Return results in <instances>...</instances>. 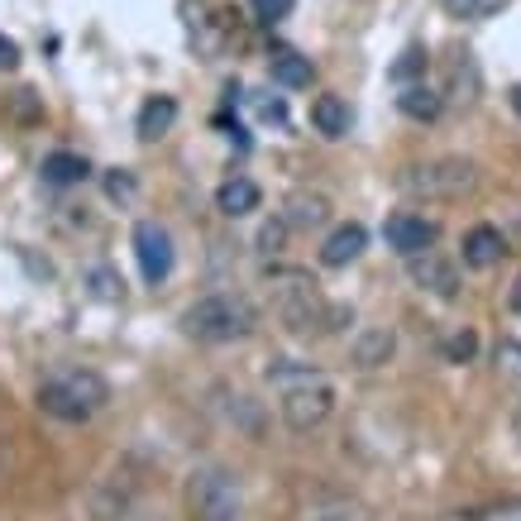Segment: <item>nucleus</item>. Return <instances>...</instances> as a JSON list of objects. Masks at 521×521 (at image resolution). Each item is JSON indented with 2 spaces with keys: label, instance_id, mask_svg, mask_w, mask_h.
Wrapping results in <instances>:
<instances>
[{
  "label": "nucleus",
  "instance_id": "nucleus-1",
  "mask_svg": "<svg viewBox=\"0 0 521 521\" xmlns=\"http://www.w3.org/2000/svg\"><path fill=\"white\" fill-rule=\"evenodd\" d=\"M259 326V306L249 302L244 292H211L182 311V330L201 340V345H230V340H244Z\"/></svg>",
  "mask_w": 521,
  "mask_h": 521
},
{
  "label": "nucleus",
  "instance_id": "nucleus-2",
  "mask_svg": "<svg viewBox=\"0 0 521 521\" xmlns=\"http://www.w3.org/2000/svg\"><path fill=\"white\" fill-rule=\"evenodd\" d=\"M106 402H110L106 378L91 369H72V373H63V378H53V383L39 388V407H44L48 416H58V421H87V416H96Z\"/></svg>",
  "mask_w": 521,
  "mask_h": 521
},
{
  "label": "nucleus",
  "instance_id": "nucleus-3",
  "mask_svg": "<svg viewBox=\"0 0 521 521\" xmlns=\"http://www.w3.org/2000/svg\"><path fill=\"white\" fill-rule=\"evenodd\" d=\"M278 316H283L287 330L311 335V330H321L326 321H340L345 311H330V306L321 302L316 283H306V278H287V283L278 287Z\"/></svg>",
  "mask_w": 521,
  "mask_h": 521
},
{
  "label": "nucleus",
  "instance_id": "nucleus-4",
  "mask_svg": "<svg viewBox=\"0 0 521 521\" xmlns=\"http://www.w3.org/2000/svg\"><path fill=\"white\" fill-rule=\"evenodd\" d=\"M192 512L196 521H239L244 517V502H239V483L225 469H201L192 474Z\"/></svg>",
  "mask_w": 521,
  "mask_h": 521
},
{
  "label": "nucleus",
  "instance_id": "nucleus-5",
  "mask_svg": "<svg viewBox=\"0 0 521 521\" xmlns=\"http://www.w3.org/2000/svg\"><path fill=\"white\" fill-rule=\"evenodd\" d=\"M335 407V392L321 373H306V378H292L283 388V421L292 431H311V426H321Z\"/></svg>",
  "mask_w": 521,
  "mask_h": 521
},
{
  "label": "nucleus",
  "instance_id": "nucleus-6",
  "mask_svg": "<svg viewBox=\"0 0 521 521\" xmlns=\"http://www.w3.org/2000/svg\"><path fill=\"white\" fill-rule=\"evenodd\" d=\"M474 182V163H464V158H440V163H421L402 173V187L416 196H464L474 192Z\"/></svg>",
  "mask_w": 521,
  "mask_h": 521
},
{
  "label": "nucleus",
  "instance_id": "nucleus-7",
  "mask_svg": "<svg viewBox=\"0 0 521 521\" xmlns=\"http://www.w3.org/2000/svg\"><path fill=\"white\" fill-rule=\"evenodd\" d=\"M134 259H139V273L149 283H163L173 273V239H168V230L153 225V220H139L134 225Z\"/></svg>",
  "mask_w": 521,
  "mask_h": 521
},
{
  "label": "nucleus",
  "instance_id": "nucleus-8",
  "mask_svg": "<svg viewBox=\"0 0 521 521\" xmlns=\"http://www.w3.org/2000/svg\"><path fill=\"white\" fill-rule=\"evenodd\" d=\"M383 239H388L397 254H426L435 244V220H426V216H412V211H402V216H392L388 225H383Z\"/></svg>",
  "mask_w": 521,
  "mask_h": 521
},
{
  "label": "nucleus",
  "instance_id": "nucleus-9",
  "mask_svg": "<svg viewBox=\"0 0 521 521\" xmlns=\"http://www.w3.org/2000/svg\"><path fill=\"white\" fill-rule=\"evenodd\" d=\"M364 244H369L364 225H340V230L321 244V263H326V268H345V263H354L364 254Z\"/></svg>",
  "mask_w": 521,
  "mask_h": 521
},
{
  "label": "nucleus",
  "instance_id": "nucleus-10",
  "mask_svg": "<svg viewBox=\"0 0 521 521\" xmlns=\"http://www.w3.org/2000/svg\"><path fill=\"white\" fill-rule=\"evenodd\" d=\"M412 278H416L421 287L440 292V297H455V287H459L455 268H450L445 259H435L431 249H426V254H412Z\"/></svg>",
  "mask_w": 521,
  "mask_h": 521
},
{
  "label": "nucleus",
  "instance_id": "nucleus-11",
  "mask_svg": "<svg viewBox=\"0 0 521 521\" xmlns=\"http://www.w3.org/2000/svg\"><path fill=\"white\" fill-rule=\"evenodd\" d=\"M502 230H493V225H474L469 235H464V263L469 268H493V263L502 259Z\"/></svg>",
  "mask_w": 521,
  "mask_h": 521
},
{
  "label": "nucleus",
  "instance_id": "nucleus-12",
  "mask_svg": "<svg viewBox=\"0 0 521 521\" xmlns=\"http://www.w3.org/2000/svg\"><path fill=\"white\" fill-rule=\"evenodd\" d=\"M259 201H263L259 182H249V177H230L216 192V206L225 216H249V211H259Z\"/></svg>",
  "mask_w": 521,
  "mask_h": 521
},
{
  "label": "nucleus",
  "instance_id": "nucleus-13",
  "mask_svg": "<svg viewBox=\"0 0 521 521\" xmlns=\"http://www.w3.org/2000/svg\"><path fill=\"white\" fill-rule=\"evenodd\" d=\"M311 125L326 134V139H340L349 134V106L340 96H316V106H311Z\"/></svg>",
  "mask_w": 521,
  "mask_h": 521
},
{
  "label": "nucleus",
  "instance_id": "nucleus-14",
  "mask_svg": "<svg viewBox=\"0 0 521 521\" xmlns=\"http://www.w3.org/2000/svg\"><path fill=\"white\" fill-rule=\"evenodd\" d=\"M326 216H330L326 196L297 192L292 201H287V225H297V230H316V225H326Z\"/></svg>",
  "mask_w": 521,
  "mask_h": 521
},
{
  "label": "nucleus",
  "instance_id": "nucleus-15",
  "mask_svg": "<svg viewBox=\"0 0 521 521\" xmlns=\"http://www.w3.org/2000/svg\"><path fill=\"white\" fill-rule=\"evenodd\" d=\"M91 163L87 158H77V153H48L44 158V182L53 187H72V182H87Z\"/></svg>",
  "mask_w": 521,
  "mask_h": 521
},
{
  "label": "nucleus",
  "instance_id": "nucleus-16",
  "mask_svg": "<svg viewBox=\"0 0 521 521\" xmlns=\"http://www.w3.org/2000/svg\"><path fill=\"white\" fill-rule=\"evenodd\" d=\"M177 120V101L173 96H153L149 106L139 110V139H158V134H168Z\"/></svg>",
  "mask_w": 521,
  "mask_h": 521
},
{
  "label": "nucleus",
  "instance_id": "nucleus-17",
  "mask_svg": "<svg viewBox=\"0 0 521 521\" xmlns=\"http://www.w3.org/2000/svg\"><path fill=\"white\" fill-rule=\"evenodd\" d=\"M388 354H392V330H364V335L354 340V364H359V369L388 364Z\"/></svg>",
  "mask_w": 521,
  "mask_h": 521
},
{
  "label": "nucleus",
  "instance_id": "nucleus-18",
  "mask_svg": "<svg viewBox=\"0 0 521 521\" xmlns=\"http://www.w3.org/2000/svg\"><path fill=\"white\" fill-rule=\"evenodd\" d=\"M273 82H283V87H311V58L302 53H273Z\"/></svg>",
  "mask_w": 521,
  "mask_h": 521
},
{
  "label": "nucleus",
  "instance_id": "nucleus-19",
  "mask_svg": "<svg viewBox=\"0 0 521 521\" xmlns=\"http://www.w3.org/2000/svg\"><path fill=\"white\" fill-rule=\"evenodd\" d=\"M397 106H402V115H412V120H435L440 115V96L431 87H407L397 96Z\"/></svg>",
  "mask_w": 521,
  "mask_h": 521
},
{
  "label": "nucleus",
  "instance_id": "nucleus-20",
  "mask_svg": "<svg viewBox=\"0 0 521 521\" xmlns=\"http://www.w3.org/2000/svg\"><path fill=\"white\" fill-rule=\"evenodd\" d=\"M507 0H445V10L455 15V20H488V15H498Z\"/></svg>",
  "mask_w": 521,
  "mask_h": 521
},
{
  "label": "nucleus",
  "instance_id": "nucleus-21",
  "mask_svg": "<svg viewBox=\"0 0 521 521\" xmlns=\"http://www.w3.org/2000/svg\"><path fill=\"white\" fill-rule=\"evenodd\" d=\"M426 58H431V53H426V48H407V53H402V58H397V63H392V82H412L416 72H426Z\"/></svg>",
  "mask_w": 521,
  "mask_h": 521
},
{
  "label": "nucleus",
  "instance_id": "nucleus-22",
  "mask_svg": "<svg viewBox=\"0 0 521 521\" xmlns=\"http://www.w3.org/2000/svg\"><path fill=\"white\" fill-rule=\"evenodd\" d=\"M306 521H369V512L364 507H349V502H330L321 512H311Z\"/></svg>",
  "mask_w": 521,
  "mask_h": 521
},
{
  "label": "nucleus",
  "instance_id": "nucleus-23",
  "mask_svg": "<svg viewBox=\"0 0 521 521\" xmlns=\"http://www.w3.org/2000/svg\"><path fill=\"white\" fill-rule=\"evenodd\" d=\"M292 5H297V0H254V15H259V20H268V24H278V20H287V15H292Z\"/></svg>",
  "mask_w": 521,
  "mask_h": 521
},
{
  "label": "nucleus",
  "instance_id": "nucleus-24",
  "mask_svg": "<svg viewBox=\"0 0 521 521\" xmlns=\"http://www.w3.org/2000/svg\"><path fill=\"white\" fill-rule=\"evenodd\" d=\"M91 292L110 302V297H120V278H115L110 268H96V273H91Z\"/></svg>",
  "mask_w": 521,
  "mask_h": 521
},
{
  "label": "nucleus",
  "instance_id": "nucleus-25",
  "mask_svg": "<svg viewBox=\"0 0 521 521\" xmlns=\"http://www.w3.org/2000/svg\"><path fill=\"white\" fill-rule=\"evenodd\" d=\"M106 192H110V201H130V196H134V177L115 168V173L106 177Z\"/></svg>",
  "mask_w": 521,
  "mask_h": 521
},
{
  "label": "nucleus",
  "instance_id": "nucleus-26",
  "mask_svg": "<svg viewBox=\"0 0 521 521\" xmlns=\"http://www.w3.org/2000/svg\"><path fill=\"white\" fill-rule=\"evenodd\" d=\"M474 349H478L474 330H464V335H455V340H450V359H459V364H464V359H474Z\"/></svg>",
  "mask_w": 521,
  "mask_h": 521
},
{
  "label": "nucleus",
  "instance_id": "nucleus-27",
  "mask_svg": "<svg viewBox=\"0 0 521 521\" xmlns=\"http://www.w3.org/2000/svg\"><path fill=\"white\" fill-rule=\"evenodd\" d=\"M15 63H20V48H15V39H5V34H0V72H10Z\"/></svg>",
  "mask_w": 521,
  "mask_h": 521
},
{
  "label": "nucleus",
  "instance_id": "nucleus-28",
  "mask_svg": "<svg viewBox=\"0 0 521 521\" xmlns=\"http://www.w3.org/2000/svg\"><path fill=\"white\" fill-rule=\"evenodd\" d=\"M283 230H287L283 220H273V225H263V235H259V244H263V249H278V244H283Z\"/></svg>",
  "mask_w": 521,
  "mask_h": 521
},
{
  "label": "nucleus",
  "instance_id": "nucleus-29",
  "mask_svg": "<svg viewBox=\"0 0 521 521\" xmlns=\"http://www.w3.org/2000/svg\"><path fill=\"white\" fill-rule=\"evenodd\" d=\"M478 521H521V502H507V507H498V512H483Z\"/></svg>",
  "mask_w": 521,
  "mask_h": 521
},
{
  "label": "nucleus",
  "instance_id": "nucleus-30",
  "mask_svg": "<svg viewBox=\"0 0 521 521\" xmlns=\"http://www.w3.org/2000/svg\"><path fill=\"white\" fill-rule=\"evenodd\" d=\"M259 115H263V120H273V125H283L287 106H283V101H259Z\"/></svg>",
  "mask_w": 521,
  "mask_h": 521
},
{
  "label": "nucleus",
  "instance_id": "nucleus-31",
  "mask_svg": "<svg viewBox=\"0 0 521 521\" xmlns=\"http://www.w3.org/2000/svg\"><path fill=\"white\" fill-rule=\"evenodd\" d=\"M502 359H507V369H512V373H521V345H502L498 349V364H502Z\"/></svg>",
  "mask_w": 521,
  "mask_h": 521
},
{
  "label": "nucleus",
  "instance_id": "nucleus-32",
  "mask_svg": "<svg viewBox=\"0 0 521 521\" xmlns=\"http://www.w3.org/2000/svg\"><path fill=\"white\" fill-rule=\"evenodd\" d=\"M15 110L20 115H34V91H15Z\"/></svg>",
  "mask_w": 521,
  "mask_h": 521
},
{
  "label": "nucleus",
  "instance_id": "nucleus-33",
  "mask_svg": "<svg viewBox=\"0 0 521 521\" xmlns=\"http://www.w3.org/2000/svg\"><path fill=\"white\" fill-rule=\"evenodd\" d=\"M512 311H521V278H517V287H512Z\"/></svg>",
  "mask_w": 521,
  "mask_h": 521
},
{
  "label": "nucleus",
  "instance_id": "nucleus-34",
  "mask_svg": "<svg viewBox=\"0 0 521 521\" xmlns=\"http://www.w3.org/2000/svg\"><path fill=\"white\" fill-rule=\"evenodd\" d=\"M512 106H517V115H521V82L512 87Z\"/></svg>",
  "mask_w": 521,
  "mask_h": 521
}]
</instances>
